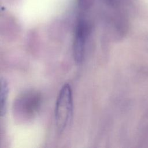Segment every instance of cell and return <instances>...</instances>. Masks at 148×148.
<instances>
[{
    "instance_id": "6da1fadb",
    "label": "cell",
    "mask_w": 148,
    "mask_h": 148,
    "mask_svg": "<svg viewBox=\"0 0 148 148\" xmlns=\"http://www.w3.org/2000/svg\"><path fill=\"white\" fill-rule=\"evenodd\" d=\"M73 112L72 91L69 84L61 87L55 105L54 119L59 132L64 131L71 124Z\"/></svg>"
},
{
    "instance_id": "7a4b0ae2",
    "label": "cell",
    "mask_w": 148,
    "mask_h": 148,
    "mask_svg": "<svg viewBox=\"0 0 148 148\" xmlns=\"http://www.w3.org/2000/svg\"><path fill=\"white\" fill-rule=\"evenodd\" d=\"M42 98L36 91H28L21 94L16 100L13 112L18 119L29 120L33 118L40 108Z\"/></svg>"
},
{
    "instance_id": "3957f363",
    "label": "cell",
    "mask_w": 148,
    "mask_h": 148,
    "mask_svg": "<svg viewBox=\"0 0 148 148\" xmlns=\"http://www.w3.org/2000/svg\"><path fill=\"white\" fill-rule=\"evenodd\" d=\"M90 29L88 20L84 17L80 16L76 25L72 46L73 58L77 64H81L84 59Z\"/></svg>"
},
{
    "instance_id": "277c9868",
    "label": "cell",
    "mask_w": 148,
    "mask_h": 148,
    "mask_svg": "<svg viewBox=\"0 0 148 148\" xmlns=\"http://www.w3.org/2000/svg\"><path fill=\"white\" fill-rule=\"evenodd\" d=\"M8 95V85L5 79L1 80V115L3 116L6 110L7 99Z\"/></svg>"
}]
</instances>
